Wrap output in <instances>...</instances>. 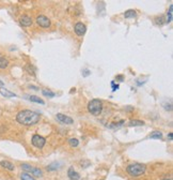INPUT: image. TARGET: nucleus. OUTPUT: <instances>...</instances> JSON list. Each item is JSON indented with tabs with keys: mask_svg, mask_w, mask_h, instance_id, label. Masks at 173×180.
I'll return each mask as SVG.
<instances>
[{
	"mask_svg": "<svg viewBox=\"0 0 173 180\" xmlns=\"http://www.w3.org/2000/svg\"><path fill=\"white\" fill-rule=\"evenodd\" d=\"M40 118L41 116L37 113L33 112V111H29V109L22 111L16 116V120L24 125H33L40 121Z\"/></svg>",
	"mask_w": 173,
	"mask_h": 180,
	"instance_id": "nucleus-1",
	"label": "nucleus"
},
{
	"mask_svg": "<svg viewBox=\"0 0 173 180\" xmlns=\"http://www.w3.org/2000/svg\"><path fill=\"white\" fill-rule=\"evenodd\" d=\"M88 111L93 116H99L103 111V102L98 99H94L90 101L88 104Z\"/></svg>",
	"mask_w": 173,
	"mask_h": 180,
	"instance_id": "nucleus-2",
	"label": "nucleus"
},
{
	"mask_svg": "<svg viewBox=\"0 0 173 180\" xmlns=\"http://www.w3.org/2000/svg\"><path fill=\"white\" fill-rule=\"evenodd\" d=\"M126 171L130 176L138 177V176H141L142 174H144L145 166L143 164H140V163H134V164H130L127 166Z\"/></svg>",
	"mask_w": 173,
	"mask_h": 180,
	"instance_id": "nucleus-3",
	"label": "nucleus"
},
{
	"mask_svg": "<svg viewBox=\"0 0 173 180\" xmlns=\"http://www.w3.org/2000/svg\"><path fill=\"white\" fill-rule=\"evenodd\" d=\"M20 167H22L24 171H27V174H32L33 176H35V177H42V176H43V171H41L40 168L33 167V166H31V165H29V164L24 163V164H22Z\"/></svg>",
	"mask_w": 173,
	"mask_h": 180,
	"instance_id": "nucleus-4",
	"label": "nucleus"
},
{
	"mask_svg": "<svg viewBox=\"0 0 173 180\" xmlns=\"http://www.w3.org/2000/svg\"><path fill=\"white\" fill-rule=\"evenodd\" d=\"M31 143L34 147H37L39 149H42L44 146H45V143H46V140L44 138L43 136H40V135H33L32 136V140H31Z\"/></svg>",
	"mask_w": 173,
	"mask_h": 180,
	"instance_id": "nucleus-5",
	"label": "nucleus"
},
{
	"mask_svg": "<svg viewBox=\"0 0 173 180\" xmlns=\"http://www.w3.org/2000/svg\"><path fill=\"white\" fill-rule=\"evenodd\" d=\"M37 25L41 26V27H43V28H48L50 26V21L48 18H47L46 16H44V15H39L37 17Z\"/></svg>",
	"mask_w": 173,
	"mask_h": 180,
	"instance_id": "nucleus-6",
	"label": "nucleus"
},
{
	"mask_svg": "<svg viewBox=\"0 0 173 180\" xmlns=\"http://www.w3.org/2000/svg\"><path fill=\"white\" fill-rule=\"evenodd\" d=\"M75 33L77 34V35H79V37H82L84 33H86V27L84 24H82V23H77L76 25H75Z\"/></svg>",
	"mask_w": 173,
	"mask_h": 180,
	"instance_id": "nucleus-7",
	"label": "nucleus"
},
{
	"mask_svg": "<svg viewBox=\"0 0 173 180\" xmlns=\"http://www.w3.org/2000/svg\"><path fill=\"white\" fill-rule=\"evenodd\" d=\"M57 119H58L60 122L64 124H73L74 123V119L68 117V116H65L63 114H57Z\"/></svg>",
	"mask_w": 173,
	"mask_h": 180,
	"instance_id": "nucleus-8",
	"label": "nucleus"
},
{
	"mask_svg": "<svg viewBox=\"0 0 173 180\" xmlns=\"http://www.w3.org/2000/svg\"><path fill=\"white\" fill-rule=\"evenodd\" d=\"M19 24H20L23 27H29V26L32 25V18L27 15H24L20 17V19H19Z\"/></svg>",
	"mask_w": 173,
	"mask_h": 180,
	"instance_id": "nucleus-9",
	"label": "nucleus"
},
{
	"mask_svg": "<svg viewBox=\"0 0 173 180\" xmlns=\"http://www.w3.org/2000/svg\"><path fill=\"white\" fill-rule=\"evenodd\" d=\"M68 176L71 180H79L80 179V175L75 171L74 167H70L68 171Z\"/></svg>",
	"mask_w": 173,
	"mask_h": 180,
	"instance_id": "nucleus-10",
	"label": "nucleus"
},
{
	"mask_svg": "<svg viewBox=\"0 0 173 180\" xmlns=\"http://www.w3.org/2000/svg\"><path fill=\"white\" fill-rule=\"evenodd\" d=\"M0 93H1V96H4V98H13V96H16V94L14 92H11L10 90L6 89V88H3V87L0 88Z\"/></svg>",
	"mask_w": 173,
	"mask_h": 180,
	"instance_id": "nucleus-11",
	"label": "nucleus"
},
{
	"mask_svg": "<svg viewBox=\"0 0 173 180\" xmlns=\"http://www.w3.org/2000/svg\"><path fill=\"white\" fill-rule=\"evenodd\" d=\"M61 166H62V163H60V162H53V163H51V164H49L47 166V171H57L59 168H61Z\"/></svg>",
	"mask_w": 173,
	"mask_h": 180,
	"instance_id": "nucleus-12",
	"label": "nucleus"
},
{
	"mask_svg": "<svg viewBox=\"0 0 173 180\" xmlns=\"http://www.w3.org/2000/svg\"><path fill=\"white\" fill-rule=\"evenodd\" d=\"M0 165L6 168V169H9V171H14V168H15V166L9 161H1L0 162Z\"/></svg>",
	"mask_w": 173,
	"mask_h": 180,
	"instance_id": "nucleus-13",
	"label": "nucleus"
},
{
	"mask_svg": "<svg viewBox=\"0 0 173 180\" xmlns=\"http://www.w3.org/2000/svg\"><path fill=\"white\" fill-rule=\"evenodd\" d=\"M137 16V12L135 10H127L126 12L124 13V17L125 18H134Z\"/></svg>",
	"mask_w": 173,
	"mask_h": 180,
	"instance_id": "nucleus-14",
	"label": "nucleus"
},
{
	"mask_svg": "<svg viewBox=\"0 0 173 180\" xmlns=\"http://www.w3.org/2000/svg\"><path fill=\"white\" fill-rule=\"evenodd\" d=\"M28 98H29L28 100H30L31 102L37 103V104H42V105H43V104H45V102H44L43 100L40 99V98H39V96H29Z\"/></svg>",
	"mask_w": 173,
	"mask_h": 180,
	"instance_id": "nucleus-15",
	"label": "nucleus"
},
{
	"mask_svg": "<svg viewBox=\"0 0 173 180\" xmlns=\"http://www.w3.org/2000/svg\"><path fill=\"white\" fill-rule=\"evenodd\" d=\"M150 138H154V140H161V138H162V133L159 132V131H154V132H152V133H151Z\"/></svg>",
	"mask_w": 173,
	"mask_h": 180,
	"instance_id": "nucleus-16",
	"label": "nucleus"
},
{
	"mask_svg": "<svg viewBox=\"0 0 173 180\" xmlns=\"http://www.w3.org/2000/svg\"><path fill=\"white\" fill-rule=\"evenodd\" d=\"M143 124H144V122L141 120H130L128 125H129V127H141Z\"/></svg>",
	"mask_w": 173,
	"mask_h": 180,
	"instance_id": "nucleus-17",
	"label": "nucleus"
},
{
	"mask_svg": "<svg viewBox=\"0 0 173 180\" xmlns=\"http://www.w3.org/2000/svg\"><path fill=\"white\" fill-rule=\"evenodd\" d=\"M9 65V60L4 57H0V69H6Z\"/></svg>",
	"mask_w": 173,
	"mask_h": 180,
	"instance_id": "nucleus-18",
	"label": "nucleus"
},
{
	"mask_svg": "<svg viewBox=\"0 0 173 180\" xmlns=\"http://www.w3.org/2000/svg\"><path fill=\"white\" fill-rule=\"evenodd\" d=\"M42 93H43L44 96H47V98H53V96H56L55 92H53V91H50L48 89H43L42 90Z\"/></svg>",
	"mask_w": 173,
	"mask_h": 180,
	"instance_id": "nucleus-19",
	"label": "nucleus"
},
{
	"mask_svg": "<svg viewBox=\"0 0 173 180\" xmlns=\"http://www.w3.org/2000/svg\"><path fill=\"white\" fill-rule=\"evenodd\" d=\"M172 10H173V6L171 4L169 6V11L167 13V21H166V23H168V24L172 22Z\"/></svg>",
	"mask_w": 173,
	"mask_h": 180,
	"instance_id": "nucleus-20",
	"label": "nucleus"
},
{
	"mask_svg": "<svg viewBox=\"0 0 173 180\" xmlns=\"http://www.w3.org/2000/svg\"><path fill=\"white\" fill-rule=\"evenodd\" d=\"M165 22H166V21H165L164 16H162V15L157 16V17L155 18V24H156V25H158V26H162Z\"/></svg>",
	"mask_w": 173,
	"mask_h": 180,
	"instance_id": "nucleus-21",
	"label": "nucleus"
},
{
	"mask_svg": "<svg viewBox=\"0 0 173 180\" xmlns=\"http://www.w3.org/2000/svg\"><path fill=\"white\" fill-rule=\"evenodd\" d=\"M20 179L22 180H35L33 176H31L30 174H27V173H23L20 175Z\"/></svg>",
	"mask_w": 173,
	"mask_h": 180,
	"instance_id": "nucleus-22",
	"label": "nucleus"
},
{
	"mask_svg": "<svg viewBox=\"0 0 173 180\" xmlns=\"http://www.w3.org/2000/svg\"><path fill=\"white\" fill-rule=\"evenodd\" d=\"M68 144L71 145L72 147H77L79 145V140L77 138H70L68 140Z\"/></svg>",
	"mask_w": 173,
	"mask_h": 180,
	"instance_id": "nucleus-23",
	"label": "nucleus"
},
{
	"mask_svg": "<svg viewBox=\"0 0 173 180\" xmlns=\"http://www.w3.org/2000/svg\"><path fill=\"white\" fill-rule=\"evenodd\" d=\"M26 70L30 73V74H32V75H34L35 74V68H34L33 65H31V64H28L27 67H26Z\"/></svg>",
	"mask_w": 173,
	"mask_h": 180,
	"instance_id": "nucleus-24",
	"label": "nucleus"
},
{
	"mask_svg": "<svg viewBox=\"0 0 173 180\" xmlns=\"http://www.w3.org/2000/svg\"><path fill=\"white\" fill-rule=\"evenodd\" d=\"M111 87H112V90L113 91H117V89H119V85H115V81H111Z\"/></svg>",
	"mask_w": 173,
	"mask_h": 180,
	"instance_id": "nucleus-25",
	"label": "nucleus"
},
{
	"mask_svg": "<svg viewBox=\"0 0 173 180\" xmlns=\"http://www.w3.org/2000/svg\"><path fill=\"white\" fill-rule=\"evenodd\" d=\"M90 74V71L88 70V69H84V70H82V75H84V77H86L88 75Z\"/></svg>",
	"mask_w": 173,
	"mask_h": 180,
	"instance_id": "nucleus-26",
	"label": "nucleus"
},
{
	"mask_svg": "<svg viewBox=\"0 0 173 180\" xmlns=\"http://www.w3.org/2000/svg\"><path fill=\"white\" fill-rule=\"evenodd\" d=\"M115 78H117V81H124V76H123V75H117Z\"/></svg>",
	"mask_w": 173,
	"mask_h": 180,
	"instance_id": "nucleus-27",
	"label": "nucleus"
},
{
	"mask_svg": "<svg viewBox=\"0 0 173 180\" xmlns=\"http://www.w3.org/2000/svg\"><path fill=\"white\" fill-rule=\"evenodd\" d=\"M168 138L170 140H172V138H173V134L172 133H169V135H168Z\"/></svg>",
	"mask_w": 173,
	"mask_h": 180,
	"instance_id": "nucleus-28",
	"label": "nucleus"
},
{
	"mask_svg": "<svg viewBox=\"0 0 173 180\" xmlns=\"http://www.w3.org/2000/svg\"><path fill=\"white\" fill-rule=\"evenodd\" d=\"M29 88H31V89H34V90H39V88L35 87V86H29Z\"/></svg>",
	"mask_w": 173,
	"mask_h": 180,
	"instance_id": "nucleus-29",
	"label": "nucleus"
},
{
	"mask_svg": "<svg viewBox=\"0 0 173 180\" xmlns=\"http://www.w3.org/2000/svg\"><path fill=\"white\" fill-rule=\"evenodd\" d=\"M3 85H4V84H3V83H2V81H0V87H3Z\"/></svg>",
	"mask_w": 173,
	"mask_h": 180,
	"instance_id": "nucleus-30",
	"label": "nucleus"
},
{
	"mask_svg": "<svg viewBox=\"0 0 173 180\" xmlns=\"http://www.w3.org/2000/svg\"><path fill=\"white\" fill-rule=\"evenodd\" d=\"M162 180H171V179H162Z\"/></svg>",
	"mask_w": 173,
	"mask_h": 180,
	"instance_id": "nucleus-31",
	"label": "nucleus"
}]
</instances>
